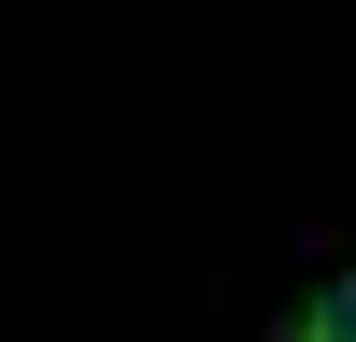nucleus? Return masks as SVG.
<instances>
[{"instance_id":"nucleus-1","label":"nucleus","mask_w":356,"mask_h":342,"mask_svg":"<svg viewBox=\"0 0 356 342\" xmlns=\"http://www.w3.org/2000/svg\"><path fill=\"white\" fill-rule=\"evenodd\" d=\"M271 342H356V271H342V285H314V314H285Z\"/></svg>"}]
</instances>
